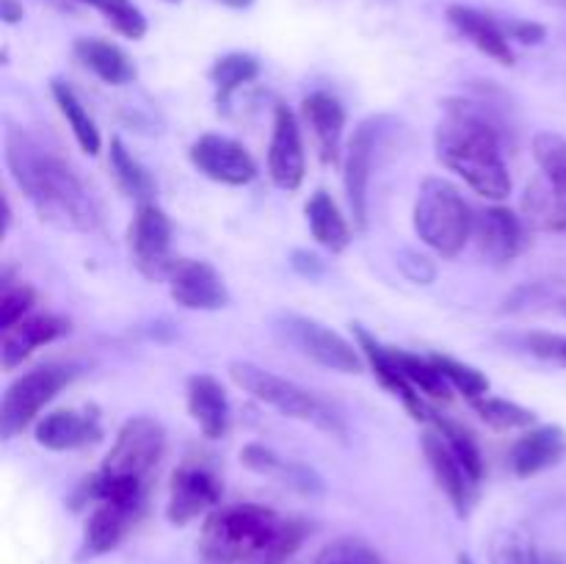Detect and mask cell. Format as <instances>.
I'll list each match as a JSON object with an SVG mask.
<instances>
[{"label": "cell", "mask_w": 566, "mask_h": 564, "mask_svg": "<svg viewBox=\"0 0 566 564\" xmlns=\"http://www.w3.org/2000/svg\"><path fill=\"white\" fill-rule=\"evenodd\" d=\"M6 164L44 224L66 232L99 230L103 213L83 177L53 149L44 147L36 136L20 127H9Z\"/></svg>", "instance_id": "1"}, {"label": "cell", "mask_w": 566, "mask_h": 564, "mask_svg": "<svg viewBox=\"0 0 566 564\" xmlns=\"http://www.w3.org/2000/svg\"><path fill=\"white\" fill-rule=\"evenodd\" d=\"M434 149L442 166L457 171L475 194L503 202L512 194V177L503 160L501 127L484 103L448 100L437 125Z\"/></svg>", "instance_id": "2"}, {"label": "cell", "mask_w": 566, "mask_h": 564, "mask_svg": "<svg viewBox=\"0 0 566 564\" xmlns=\"http://www.w3.org/2000/svg\"><path fill=\"white\" fill-rule=\"evenodd\" d=\"M304 529L258 503H232L208 514L199 551L213 564H282L302 545Z\"/></svg>", "instance_id": "3"}, {"label": "cell", "mask_w": 566, "mask_h": 564, "mask_svg": "<svg viewBox=\"0 0 566 564\" xmlns=\"http://www.w3.org/2000/svg\"><path fill=\"white\" fill-rule=\"evenodd\" d=\"M415 232L442 258H457L473 236V213L462 191L442 177H426L415 199Z\"/></svg>", "instance_id": "4"}, {"label": "cell", "mask_w": 566, "mask_h": 564, "mask_svg": "<svg viewBox=\"0 0 566 564\" xmlns=\"http://www.w3.org/2000/svg\"><path fill=\"white\" fill-rule=\"evenodd\" d=\"M230 379L243 393L258 398L265 407L276 409L285 418L313 424L335 437L346 435V426H343L340 415L335 409H329L315 393L304 390L302 385L285 379V376L271 374V370L260 368V365L249 363V359H235V363H230Z\"/></svg>", "instance_id": "5"}, {"label": "cell", "mask_w": 566, "mask_h": 564, "mask_svg": "<svg viewBox=\"0 0 566 564\" xmlns=\"http://www.w3.org/2000/svg\"><path fill=\"white\" fill-rule=\"evenodd\" d=\"M75 376L77 368L70 363H48L17 376L6 387L3 401H0V437L11 440V437L22 435Z\"/></svg>", "instance_id": "6"}, {"label": "cell", "mask_w": 566, "mask_h": 564, "mask_svg": "<svg viewBox=\"0 0 566 564\" xmlns=\"http://www.w3.org/2000/svg\"><path fill=\"white\" fill-rule=\"evenodd\" d=\"M276 332L287 346H293L298 354L324 365V368L340 370V374H359L363 370V357L357 352L359 346L348 343L346 337L337 335L321 321L298 313H282L276 315Z\"/></svg>", "instance_id": "7"}, {"label": "cell", "mask_w": 566, "mask_h": 564, "mask_svg": "<svg viewBox=\"0 0 566 564\" xmlns=\"http://www.w3.org/2000/svg\"><path fill=\"white\" fill-rule=\"evenodd\" d=\"M127 247L133 265L147 280H169L177 260L171 254V219L155 202H142L127 227Z\"/></svg>", "instance_id": "8"}, {"label": "cell", "mask_w": 566, "mask_h": 564, "mask_svg": "<svg viewBox=\"0 0 566 564\" xmlns=\"http://www.w3.org/2000/svg\"><path fill=\"white\" fill-rule=\"evenodd\" d=\"M164 451L166 429L160 426V420L149 418V415H136V418L125 420L99 470L116 476H133V479H147V473L160 462Z\"/></svg>", "instance_id": "9"}, {"label": "cell", "mask_w": 566, "mask_h": 564, "mask_svg": "<svg viewBox=\"0 0 566 564\" xmlns=\"http://www.w3.org/2000/svg\"><path fill=\"white\" fill-rule=\"evenodd\" d=\"M387 125L390 119L387 116H370V119L359 122V127L354 130L352 142H348L346 153V182L348 205H352L354 224L359 230L368 227V191H370V175L376 169V155H379L381 142L387 136Z\"/></svg>", "instance_id": "10"}, {"label": "cell", "mask_w": 566, "mask_h": 564, "mask_svg": "<svg viewBox=\"0 0 566 564\" xmlns=\"http://www.w3.org/2000/svg\"><path fill=\"white\" fill-rule=\"evenodd\" d=\"M221 501V481L205 462H182L180 468L171 473L169 484V506H166V518L175 525H188L197 520L199 514L213 512L219 509Z\"/></svg>", "instance_id": "11"}, {"label": "cell", "mask_w": 566, "mask_h": 564, "mask_svg": "<svg viewBox=\"0 0 566 564\" xmlns=\"http://www.w3.org/2000/svg\"><path fill=\"white\" fill-rule=\"evenodd\" d=\"M191 164L221 186H249L258 177V164L241 142L221 133H205L188 149Z\"/></svg>", "instance_id": "12"}, {"label": "cell", "mask_w": 566, "mask_h": 564, "mask_svg": "<svg viewBox=\"0 0 566 564\" xmlns=\"http://www.w3.org/2000/svg\"><path fill=\"white\" fill-rule=\"evenodd\" d=\"M423 453L429 459V468L434 473L437 484L446 492L451 506L457 509L459 518H470V512L479 503L481 481L470 473L468 464L451 451V446L446 442V437L440 431H426L423 437Z\"/></svg>", "instance_id": "13"}, {"label": "cell", "mask_w": 566, "mask_h": 564, "mask_svg": "<svg viewBox=\"0 0 566 564\" xmlns=\"http://www.w3.org/2000/svg\"><path fill=\"white\" fill-rule=\"evenodd\" d=\"M166 282H169L171 299L186 310L216 313L230 304L224 276L205 260H177Z\"/></svg>", "instance_id": "14"}, {"label": "cell", "mask_w": 566, "mask_h": 564, "mask_svg": "<svg viewBox=\"0 0 566 564\" xmlns=\"http://www.w3.org/2000/svg\"><path fill=\"white\" fill-rule=\"evenodd\" d=\"M304 142L298 122L287 105H276L274 111V130H271L269 144V175L274 186L285 191H296L304 182Z\"/></svg>", "instance_id": "15"}, {"label": "cell", "mask_w": 566, "mask_h": 564, "mask_svg": "<svg viewBox=\"0 0 566 564\" xmlns=\"http://www.w3.org/2000/svg\"><path fill=\"white\" fill-rule=\"evenodd\" d=\"M354 337H357L359 348H363L365 359H368L370 370H374L376 379L381 382V387H387V390H390L392 396H396L398 401L409 409V415H412L415 420L431 424V418H434V409L426 404L423 393H418L412 385H409V379L401 374V368H398L396 359H392L390 346H381V343L359 324H354Z\"/></svg>", "instance_id": "16"}, {"label": "cell", "mask_w": 566, "mask_h": 564, "mask_svg": "<svg viewBox=\"0 0 566 564\" xmlns=\"http://www.w3.org/2000/svg\"><path fill=\"white\" fill-rule=\"evenodd\" d=\"M473 236L479 252L495 265H509L525 249L523 221L503 205H492L475 216Z\"/></svg>", "instance_id": "17"}, {"label": "cell", "mask_w": 566, "mask_h": 564, "mask_svg": "<svg viewBox=\"0 0 566 564\" xmlns=\"http://www.w3.org/2000/svg\"><path fill=\"white\" fill-rule=\"evenodd\" d=\"M566 457V431L556 424L531 426L523 431L517 442L509 453V464L517 479H531L545 470L562 464Z\"/></svg>", "instance_id": "18"}, {"label": "cell", "mask_w": 566, "mask_h": 564, "mask_svg": "<svg viewBox=\"0 0 566 564\" xmlns=\"http://www.w3.org/2000/svg\"><path fill=\"white\" fill-rule=\"evenodd\" d=\"M64 335H70V321L61 318V315H28L20 324L3 330V337H0V363H3V370H14L36 348L48 346V343L59 341Z\"/></svg>", "instance_id": "19"}, {"label": "cell", "mask_w": 566, "mask_h": 564, "mask_svg": "<svg viewBox=\"0 0 566 564\" xmlns=\"http://www.w3.org/2000/svg\"><path fill=\"white\" fill-rule=\"evenodd\" d=\"M36 442L48 451H77L103 437V426L94 409H59L36 424Z\"/></svg>", "instance_id": "20"}, {"label": "cell", "mask_w": 566, "mask_h": 564, "mask_svg": "<svg viewBox=\"0 0 566 564\" xmlns=\"http://www.w3.org/2000/svg\"><path fill=\"white\" fill-rule=\"evenodd\" d=\"M448 22L457 28V33H462L470 44L481 50L484 55H490L492 61L503 66H514V50L512 39H509L503 22H497L495 17L486 14V11L473 9V6L453 3L448 6Z\"/></svg>", "instance_id": "21"}, {"label": "cell", "mask_w": 566, "mask_h": 564, "mask_svg": "<svg viewBox=\"0 0 566 564\" xmlns=\"http://www.w3.org/2000/svg\"><path fill=\"white\" fill-rule=\"evenodd\" d=\"M188 415L208 440H221L230 429V401L221 382L210 374H193L186 385Z\"/></svg>", "instance_id": "22"}, {"label": "cell", "mask_w": 566, "mask_h": 564, "mask_svg": "<svg viewBox=\"0 0 566 564\" xmlns=\"http://www.w3.org/2000/svg\"><path fill=\"white\" fill-rule=\"evenodd\" d=\"M302 114L310 130H313L315 144H318L321 160L335 164L337 155H340L343 130H346V108H343V103L329 92H313L310 97H304Z\"/></svg>", "instance_id": "23"}, {"label": "cell", "mask_w": 566, "mask_h": 564, "mask_svg": "<svg viewBox=\"0 0 566 564\" xmlns=\"http://www.w3.org/2000/svg\"><path fill=\"white\" fill-rule=\"evenodd\" d=\"M72 50L75 59L108 86H125L136 81V64L119 44L105 39H77Z\"/></svg>", "instance_id": "24"}, {"label": "cell", "mask_w": 566, "mask_h": 564, "mask_svg": "<svg viewBox=\"0 0 566 564\" xmlns=\"http://www.w3.org/2000/svg\"><path fill=\"white\" fill-rule=\"evenodd\" d=\"M136 518L138 512L119 506V503H97L94 512L88 514L86 531H83V553L86 556H103V553L114 551L125 540Z\"/></svg>", "instance_id": "25"}, {"label": "cell", "mask_w": 566, "mask_h": 564, "mask_svg": "<svg viewBox=\"0 0 566 564\" xmlns=\"http://www.w3.org/2000/svg\"><path fill=\"white\" fill-rule=\"evenodd\" d=\"M307 224L315 241L332 254L346 252L352 243V227H348L346 216L340 213L335 199L326 191H315L307 202Z\"/></svg>", "instance_id": "26"}, {"label": "cell", "mask_w": 566, "mask_h": 564, "mask_svg": "<svg viewBox=\"0 0 566 564\" xmlns=\"http://www.w3.org/2000/svg\"><path fill=\"white\" fill-rule=\"evenodd\" d=\"M523 216L534 230L566 232V205L545 177L525 188Z\"/></svg>", "instance_id": "27"}, {"label": "cell", "mask_w": 566, "mask_h": 564, "mask_svg": "<svg viewBox=\"0 0 566 564\" xmlns=\"http://www.w3.org/2000/svg\"><path fill=\"white\" fill-rule=\"evenodd\" d=\"M50 92H53V100L55 105H59L61 116L66 119V125L72 127V133H75L77 144H81V149L86 155H97L99 153V130L97 125H94V119L88 116L86 105L81 103V97L75 94V88L70 86V83L64 81H50Z\"/></svg>", "instance_id": "28"}, {"label": "cell", "mask_w": 566, "mask_h": 564, "mask_svg": "<svg viewBox=\"0 0 566 564\" xmlns=\"http://www.w3.org/2000/svg\"><path fill=\"white\" fill-rule=\"evenodd\" d=\"M108 164H111V171H114L116 182H119V188L127 194V197L138 199V205L153 202V194H155L153 177H149V171L133 158L130 149L125 147V142H122L119 136L111 138Z\"/></svg>", "instance_id": "29"}, {"label": "cell", "mask_w": 566, "mask_h": 564, "mask_svg": "<svg viewBox=\"0 0 566 564\" xmlns=\"http://www.w3.org/2000/svg\"><path fill=\"white\" fill-rule=\"evenodd\" d=\"M390 354L415 390L423 393V396H429V398H442V401H448V398H451L453 387L448 385L446 376L440 374V368L434 365V359L420 357V354H412V352H403V348H390Z\"/></svg>", "instance_id": "30"}, {"label": "cell", "mask_w": 566, "mask_h": 564, "mask_svg": "<svg viewBox=\"0 0 566 564\" xmlns=\"http://www.w3.org/2000/svg\"><path fill=\"white\" fill-rule=\"evenodd\" d=\"M260 75V61L252 53H227L210 66L208 77L216 86V100L227 103L232 97V92H238L241 86L252 83Z\"/></svg>", "instance_id": "31"}, {"label": "cell", "mask_w": 566, "mask_h": 564, "mask_svg": "<svg viewBox=\"0 0 566 564\" xmlns=\"http://www.w3.org/2000/svg\"><path fill=\"white\" fill-rule=\"evenodd\" d=\"M470 407L479 412V418L484 420L486 426L497 431H517V429H531L536 424V415L534 409L523 407L517 401H509V398H475L470 401Z\"/></svg>", "instance_id": "32"}, {"label": "cell", "mask_w": 566, "mask_h": 564, "mask_svg": "<svg viewBox=\"0 0 566 564\" xmlns=\"http://www.w3.org/2000/svg\"><path fill=\"white\" fill-rule=\"evenodd\" d=\"M534 158L539 164L542 177L553 186V191L566 205V138L558 133H536Z\"/></svg>", "instance_id": "33"}, {"label": "cell", "mask_w": 566, "mask_h": 564, "mask_svg": "<svg viewBox=\"0 0 566 564\" xmlns=\"http://www.w3.org/2000/svg\"><path fill=\"white\" fill-rule=\"evenodd\" d=\"M431 359H434V365L440 368V374L448 379V385H451L453 390L462 393L468 401L484 398L486 393H490V379H486L479 368H473V365L462 363V359L448 357V354H431Z\"/></svg>", "instance_id": "34"}, {"label": "cell", "mask_w": 566, "mask_h": 564, "mask_svg": "<svg viewBox=\"0 0 566 564\" xmlns=\"http://www.w3.org/2000/svg\"><path fill=\"white\" fill-rule=\"evenodd\" d=\"M77 3H86L94 11H99L111 22V28L122 33V36L142 39L147 33V17L130 0H77Z\"/></svg>", "instance_id": "35"}, {"label": "cell", "mask_w": 566, "mask_h": 564, "mask_svg": "<svg viewBox=\"0 0 566 564\" xmlns=\"http://www.w3.org/2000/svg\"><path fill=\"white\" fill-rule=\"evenodd\" d=\"M431 426H434V429L446 437V442L451 446V451L457 453L464 464H468L470 473H473L479 481H484V457H481V448H479V442H475V437L470 435L464 426L453 424V420H448V418H440L437 412H434V418H431Z\"/></svg>", "instance_id": "36"}, {"label": "cell", "mask_w": 566, "mask_h": 564, "mask_svg": "<svg viewBox=\"0 0 566 564\" xmlns=\"http://www.w3.org/2000/svg\"><path fill=\"white\" fill-rule=\"evenodd\" d=\"M36 304V293L22 280H11V271H3V291H0V332L28 318Z\"/></svg>", "instance_id": "37"}, {"label": "cell", "mask_w": 566, "mask_h": 564, "mask_svg": "<svg viewBox=\"0 0 566 564\" xmlns=\"http://www.w3.org/2000/svg\"><path fill=\"white\" fill-rule=\"evenodd\" d=\"M313 564H385V558L359 536H340V540L321 547Z\"/></svg>", "instance_id": "38"}, {"label": "cell", "mask_w": 566, "mask_h": 564, "mask_svg": "<svg viewBox=\"0 0 566 564\" xmlns=\"http://www.w3.org/2000/svg\"><path fill=\"white\" fill-rule=\"evenodd\" d=\"M492 564H545V553L509 536L492 547Z\"/></svg>", "instance_id": "39"}, {"label": "cell", "mask_w": 566, "mask_h": 564, "mask_svg": "<svg viewBox=\"0 0 566 564\" xmlns=\"http://www.w3.org/2000/svg\"><path fill=\"white\" fill-rule=\"evenodd\" d=\"M241 462L247 464L249 470H254V473H263V476H276V473H287V470H291V464H285V459H280L274 451H271V448L258 446V442H252V446L243 448Z\"/></svg>", "instance_id": "40"}, {"label": "cell", "mask_w": 566, "mask_h": 564, "mask_svg": "<svg viewBox=\"0 0 566 564\" xmlns=\"http://www.w3.org/2000/svg\"><path fill=\"white\" fill-rule=\"evenodd\" d=\"M525 348L531 354L542 359H551V363L566 365V335H551V332H531L523 337Z\"/></svg>", "instance_id": "41"}, {"label": "cell", "mask_w": 566, "mask_h": 564, "mask_svg": "<svg viewBox=\"0 0 566 564\" xmlns=\"http://www.w3.org/2000/svg\"><path fill=\"white\" fill-rule=\"evenodd\" d=\"M503 28H506L509 39H517V42H523V44H539V42H545V36H547L545 25H539V22H531V20H509V22H503Z\"/></svg>", "instance_id": "42"}, {"label": "cell", "mask_w": 566, "mask_h": 564, "mask_svg": "<svg viewBox=\"0 0 566 564\" xmlns=\"http://www.w3.org/2000/svg\"><path fill=\"white\" fill-rule=\"evenodd\" d=\"M22 14H25V9H22L20 0H0V20L6 25H17L22 20Z\"/></svg>", "instance_id": "43"}, {"label": "cell", "mask_w": 566, "mask_h": 564, "mask_svg": "<svg viewBox=\"0 0 566 564\" xmlns=\"http://www.w3.org/2000/svg\"><path fill=\"white\" fill-rule=\"evenodd\" d=\"M221 6H227V9H235V11H243L249 9V6L254 3V0H219Z\"/></svg>", "instance_id": "44"}, {"label": "cell", "mask_w": 566, "mask_h": 564, "mask_svg": "<svg viewBox=\"0 0 566 564\" xmlns=\"http://www.w3.org/2000/svg\"><path fill=\"white\" fill-rule=\"evenodd\" d=\"M539 3L553 6V9H566V0H539Z\"/></svg>", "instance_id": "45"}, {"label": "cell", "mask_w": 566, "mask_h": 564, "mask_svg": "<svg viewBox=\"0 0 566 564\" xmlns=\"http://www.w3.org/2000/svg\"><path fill=\"white\" fill-rule=\"evenodd\" d=\"M545 564H566L562 556H553V553H545Z\"/></svg>", "instance_id": "46"}, {"label": "cell", "mask_w": 566, "mask_h": 564, "mask_svg": "<svg viewBox=\"0 0 566 564\" xmlns=\"http://www.w3.org/2000/svg\"><path fill=\"white\" fill-rule=\"evenodd\" d=\"M459 564H473V558H470L468 553H462V556H459Z\"/></svg>", "instance_id": "47"}, {"label": "cell", "mask_w": 566, "mask_h": 564, "mask_svg": "<svg viewBox=\"0 0 566 564\" xmlns=\"http://www.w3.org/2000/svg\"><path fill=\"white\" fill-rule=\"evenodd\" d=\"M164 3H180V0H164Z\"/></svg>", "instance_id": "48"}]
</instances>
